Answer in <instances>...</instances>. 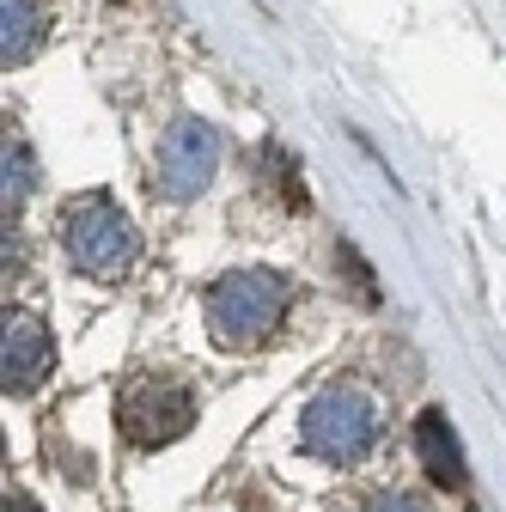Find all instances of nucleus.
<instances>
[{
    "mask_svg": "<svg viewBox=\"0 0 506 512\" xmlns=\"http://www.w3.org/2000/svg\"><path fill=\"white\" fill-rule=\"evenodd\" d=\"M196 391H189L183 378H171V372H141L129 391H122V403H116V427H122V439L129 445H141V452H159V445H171V439H183L189 427H196Z\"/></svg>",
    "mask_w": 506,
    "mask_h": 512,
    "instance_id": "obj_4",
    "label": "nucleus"
},
{
    "mask_svg": "<svg viewBox=\"0 0 506 512\" xmlns=\"http://www.w3.org/2000/svg\"><path fill=\"white\" fill-rule=\"evenodd\" d=\"M293 305V281L275 269H232L208 287V330L220 348H257L281 330Z\"/></svg>",
    "mask_w": 506,
    "mask_h": 512,
    "instance_id": "obj_1",
    "label": "nucleus"
},
{
    "mask_svg": "<svg viewBox=\"0 0 506 512\" xmlns=\"http://www.w3.org/2000/svg\"><path fill=\"white\" fill-rule=\"evenodd\" d=\"M25 189H31V159H25V147H7V214H19Z\"/></svg>",
    "mask_w": 506,
    "mask_h": 512,
    "instance_id": "obj_9",
    "label": "nucleus"
},
{
    "mask_svg": "<svg viewBox=\"0 0 506 512\" xmlns=\"http://www.w3.org/2000/svg\"><path fill=\"white\" fill-rule=\"evenodd\" d=\"M43 43V7L37 0H0V61H31Z\"/></svg>",
    "mask_w": 506,
    "mask_h": 512,
    "instance_id": "obj_8",
    "label": "nucleus"
},
{
    "mask_svg": "<svg viewBox=\"0 0 506 512\" xmlns=\"http://www.w3.org/2000/svg\"><path fill=\"white\" fill-rule=\"evenodd\" d=\"M415 452L433 488H464V445L446 421V409H421L415 415Z\"/></svg>",
    "mask_w": 506,
    "mask_h": 512,
    "instance_id": "obj_7",
    "label": "nucleus"
},
{
    "mask_svg": "<svg viewBox=\"0 0 506 512\" xmlns=\"http://www.w3.org/2000/svg\"><path fill=\"white\" fill-rule=\"evenodd\" d=\"M61 250H68V263L92 281H122L135 269V256H141V238L129 226V214H122L116 202L104 196H86L74 202L68 214H61Z\"/></svg>",
    "mask_w": 506,
    "mask_h": 512,
    "instance_id": "obj_2",
    "label": "nucleus"
},
{
    "mask_svg": "<svg viewBox=\"0 0 506 512\" xmlns=\"http://www.w3.org/2000/svg\"><path fill=\"white\" fill-rule=\"evenodd\" d=\"M299 439H305V452L324 458V464H360L378 439V403L360 384H330V391H318L305 403Z\"/></svg>",
    "mask_w": 506,
    "mask_h": 512,
    "instance_id": "obj_3",
    "label": "nucleus"
},
{
    "mask_svg": "<svg viewBox=\"0 0 506 512\" xmlns=\"http://www.w3.org/2000/svg\"><path fill=\"white\" fill-rule=\"evenodd\" d=\"M214 165H220V135L202 116H183L165 128V141L153 153V189L165 202H196L214 177Z\"/></svg>",
    "mask_w": 506,
    "mask_h": 512,
    "instance_id": "obj_5",
    "label": "nucleus"
},
{
    "mask_svg": "<svg viewBox=\"0 0 506 512\" xmlns=\"http://www.w3.org/2000/svg\"><path fill=\"white\" fill-rule=\"evenodd\" d=\"M55 366V336L43 317L31 311H7V348H0V384H7V397H25L49 378Z\"/></svg>",
    "mask_w": 506,
    "mask_h": 512,
    "instance_id": "obj_6",
    "label": "nucleus"
},
{
    "mask_svg": "<svg viewBox=\"0 0 506 512\" xmlns=\"http://www.w3.org/2000/svg\"><path fill=\"white\" fill-rule=\"evenodd\" d=\"M360 512H427V506H421L415 494H397V488H385V494H372Z\"/></svg>",
    "mask_w": 506,
    "mask_h": 512,
    "instance_id": "obj_10",
    "label": "nucleus"
},
{
    "mask_svg": "<svg viewBox=\"0 0 506 512\" xmlns=\"http://www.w3.org/2000/svg\"><path fill=\"white\" fill-rule=\"evenodd\" d=\"M7 512H43V506H37L31 494H7Z\"/></svg>",
    "mask_w": 506,
    "mask_h": 512,
    "instance_id": "obj_11",
    "label": "nucleus"
}]
</instances>
